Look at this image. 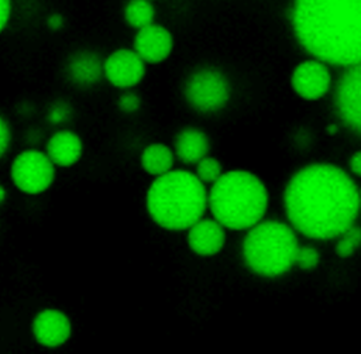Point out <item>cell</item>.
<instances>
[{"instance_id":"obj_1","label":"cell","mask_w":361,"mask_h":354,"mask_svg":"<svg viewBox=\"0 0 361 354\" xmlns=\"http://www.w3.org/2000/svg\"><path fill=\"white\" fill-rule=\"evenodd\" d=\"M283 202L293 230L310 238L329 240L354 224L361 195L344 169L333 164H310L290 178Z\"/></svg>"},{"instance_id":"obj_2","label":"cell","mask_w":361,"mask_h":354,"mask_svg":"<svg viewBox=\"0 0 361 354\" xmlns=\"http://www.w3.org/2000/svg\"><path fill=\"white\" fill-rule=\"evenodd\" d=\"M292 25L316 59L345 68L361 62V0H295Z\"/></svg>"},{"instance_id":"obj_3","label":"cell","mask_w":361,"mask_h":354,"mask_svg":"<svg viewBox=\"0 0 361 354\" xmlns=\"http://www.w3.org/2000/svg\"><path fill=\"white\" fill-rule=\"evenodd\" d=\"M207 196L209 192L196 173L172 169L152 181L145 203L149 217L159 227L182 231L202 219Z\"/></svg>"},{"instance_id":"obj_4","label":"cell","mask_w":361,"mask_h":354,"mask_svg":"<svg viewBox=\"0 0 361 354\" xmlns=\"http://www.w3.org/2000/svg\"><path fill=\"white\" fill-rule=\"evenodd\" d=\"M207 206L224 228L248 230L262 220L268 206V192L257 175L233 169L212 185Z\"/></svg>"},{"instance_id":"obj_5","label":"cell","mask_w":361,"mask_h":354,"mask_svg":"<svg viewBox=\"0 0 361 354\" xmlns=\"http://www.w3.org/2000/svg\"><path fill=\"white\" fill-rule=\"evenodd\" d=\"M299 248L293 227L278 220L259 221L243 241L245 265L261 276H279L295 265Z\"/></svg>"},{"instance_id":"obj_6","label":"cell","mask_w":361,"mask_h":354,"mask_svg":"<svg viewBox=\"0 0 361 354\" xmlns=\"http://www.w3.org/2000/svg\"><path fill=\"white\" fill-rule=\"evenodd\" d=\"M185 99L197 111L220 110L230 97L227 78L217 69L202 68L195 71L185 83Z\"/></svg>"},{"instance_id":"obj_7","label":"cell","mask_w":361,"mask_h":354,"mask_svg":"<svg viewBox=\"0 0 361 354\" xmlns=\"http://www.w3.org/2000/svg\"><path fill=\"white\" fill-rule=\"evenodd\" d=\"M13 183L27 195L45 192L55 179V165L38 149H25L18 154L10 168Z\"/></svg>"},{"instance_id":"obj_8","label":"cell","mask_w":361,"mask_h":354,"mask_svg":"<svg viewBox=\"0 0 361 354\" xmlns=\"http://www.w3.org/2000/svg\"><path fill=\"white\" fill-rule=\"evenodd\" d=\"M336 107L343 123L361 135V62L348 66L340 78Z\"/></svg>"},{"instance_id":"obj_9","label":"cell","mask_w":361,"mask_h":354,"mask_svg":"<svg viewBox=\"0 0 361 354\" xmlns=\"http://www.w3.org/2000/svg\"><path fill=\"white\" fill-rule=\"evenodd\" d=\"M145 75V62L141 56L128 48H120L111 52L103 61V76L118 89H130L138 85Z\"/></svg>"},{"instance_id":"obj_10","label":"cell","mask_w":361,"mask_h":354,"mask_svg":"<svg viewBox=\"0 0 361 354\" xmlns=\"http://www.w3.org/2000/svg\"><path fill=\"white\" fill-rule=\"evenodd\" d=\"M293 90L306 100H317L323 97L331 83L330 71L320 59H309L299 63L290 78Z\"/></svg>"},{"instance_id":"obj_11","label":"cell","mask_w":361,"mask_h":354,"mask_svg":"<svg viewBox=\"0 0 361 354\" xmlns=\"http://www.w3.org/2000/svg\"><path fill=\"white\" fill-rule=\"evenodd\" d=\"M31 329L37 343L49 348L65 344L72 333L69 317L58 309H44L37 313Z\"/></svg>"},{"instance_id":"obj_12","label":"cell","mask_w":361,"mask_h":354,"mask_svg":"<svg viewBox=\"0 0 361 354\" xmlns=\"http://www.w3.org/2000/svg\"><path fill=\"white\" fill-rule=\"evenodd\" d=\"M173 48V38L168 28L159 24H149L137 31L134 37V51L145 63H159L165 61Z\"/></svg>"},{"instance_id":"obj_13","label":"cell","mask_w":361,"mask_h":354,"mask_svg":"<svg viewBox=\"0 0 361 354\" xmlns=\"http://www.w3.org/2000/svg\"><path fill=\"white\" fill-rule=\"evenodd\" d=\"M226 241L224 227L213 219H200L188 228L189 248L202 257H210L221 251Z\"/></svg>"},{"instance_id":"obj_14","label":"cell","mask_w":361,"mask_h":354,"mask_svg":"<svg viewBox=\"0 0 361 354\" xmlns=\"http://www.w3.org/2000/svg\"><path fill=\"white\" fill-rule=\"evenodd\" d=\"M47 155L55 166L75 165L83 152L80 137L71 130H59L51 135L45 148Z\"/></svg>"},{"instance_id":"obj_15","label":"cell","mask_w":361,"mask_h":354,"mask_svg":"<svg viewBox=\"0 0 361 354\" xmlns=\"http://www.w3.org/2000/svg\"><path fill=\"white\" fill-rule=\"evenodd\" d=\"M66 75L76 85H93L103 76V61L90 51L76 52L68 61Z\"/></svg>"},{"instance_id":"obj_16","label":"cell","mask_w":361,"mask_h":354,"mask_svg":"<svg viewBox=\"0 0 361 354\" xmlns=\"http://www.w3.org/2000/svg\"><path fill=\"white\" fill-rule=\"evenodd\" d=\"M175 155L185 164H197L209 152L210 142L207 135L193 127L180 130L173 141Z\"/></svg>"},{"instance_id":"obj_17","label":"cell","mask_w":361,"mask_h":354,"mask_svg":"<svg viewBox=\"0 0 361 354\" xmlns=\"http://www.w3.org/2000/svg\"><path fill=\"white\" fill-rule=\"evenodd\" d=\"M140 161L142 169L147 173L158 178L172 171L175 162V152L162 142H154L144 148Z\"/></svg>"},{"instance_id":"obj_18","label":"cell","mask_w":361,"mask_h":354,"mask_svg":"<svg viewBox=\"0 0 361 354\" xmlns=\"http://www.w3.org/2000/svg\"><path fill=\"white\" fill-rule=\"evenodd\" d=\"M155 18V7L151 0H130L124 7L126 23L137 31L152 24Z\"/></svg>"},{"instance_id":"obj_19","label":"cell","mask_w":361,"mask_h":354,"mask_svg":"<svg viewBox=\"0 0 361 354\" xmlns=\"http://www.w3.org/2000/svg\"><path fill=\"white\" fill-rule=\"evenodd\" d=\"M336 252L341 258L351 257L361 247V227L353 224L337 237Z\"/></svg>"},{"instance_id":"obj_20","label":"cell","mask_w":361,"mask_h":354,"mask_svg":"<svg viewBox=\"0 0 361 354\" xmlns=\"http://www.w3.org/2000/svg\"><path fill=\"white\" fill-rule=\"evenodd\" d=\"M196 176L206 185V183H214L221 175H223V168L219 159L214 157L206 155L196 164Z\"/></svg>"},{"instance_id":"obj_21","label":"cell","mask_w":361,"mask_h":354,"mask_svg":"<svg viewBox=\"0 0 361 354\" xmlns=\"http://www.w3.org/2000/svg\"><path fill=\"white\" fill-rule=\"evenodd\" d=\"M320 261V254L319 251L312 247V245H299L298 252H296V258H295V264L305 271L313 269L319 265Z\"/></svg>"},{"instance_id":"obj_22","label":"cell","mask_w":361,"mask_h":354,"mask_svg":"<svg viewBox=\"0 0 361 354\" xmlns=\"http://www.w3.org/2000/svg\"><path fill=\"white\" fill-rule=\"evenodd\" d=\"M141 104L140 97L134 92H126L118 99V107L126 113H134Z\"/></svg>"},{"instance_id":"obj_23","label":"cell","mask_w":361,"mask_h":354,"mask_svg":"<svg viewBox=\"0 0 361 354\" xmlns=\"http://www.w3.org/2000/svg\"><path fill=\"white\" fill-rule=\"evenodd\" d=\"M69 107H68V104H65V103H55L52 107H51V110H49V113H48V120L49 121H52L54 124H59V123H63V121H66V118L69 117Z\"/></svg>"},{"instance_id":"obj_24","label":"cell","mask_w":361,"mask_h":354,"mask_svg":"<svg viewBox=\"0 0 361 354\" xmlns=\"http://www.w3.org/2000/svg\"><path fill=\"white\" fill-rule=\"evenodd\" d=\"M11 141V131L8 127V123L6 121V118L0 114V158L6 154V151L8 149Z\"/></svg>"},{"instance_id":"obj_25","label":"cell","mask_w":361,"mask_h":354,"mask_svg":"<svg viewBox=\"0 0 361 354\" xmlns=\"http://www.w3.org/2000/svg\"><path fill=\"white\" fill-rule=\"evenodd\" d=\"M11 14V0H0V34L8 24Z\"/></svg>"},{"instance_id":"obj_26","label":"cell","mask_w":361,"mask_h":354,"mask_svg":"<svg viewBox=\"0 0 361 354\" xmlns=\"http://www.w3.org/2000/svg\"><path fill=\"white\" fill-rule=\"evenodd\" d=\"M348 165L353 173H355L357 176H361V151H357L351 155Z\"/></svg>"},{"instance_id":"obj_27","label":"cell","mask_w":361,"mask_h":354,"mask_svg":"<svg viewBox=\"0 0 361 354\" xmlns=\"http://www.w3.org/2000/svg\"><path fill=\"white\" fill-rule=\"evenodd\" d=\"M62 25H63V18H62L61 14L54 13V14L49 16V18H48V27H49L51 30H59Z\"/></svg>"},{"instance_id":"obj_28","label":"cell","mask_w":361,"mask_h":354,"mask_svg":"<svg viewBox=\"0 0 361 354\" xmlns=\"http://www.w3.org/2000/svg\"><path fill=\"white\" fill-rule=\"evenodd\" d=\"M6 196H7V193H6V189H4V188L0 185V203H3V202H4Z\"/></svg>"}]
</instances>
